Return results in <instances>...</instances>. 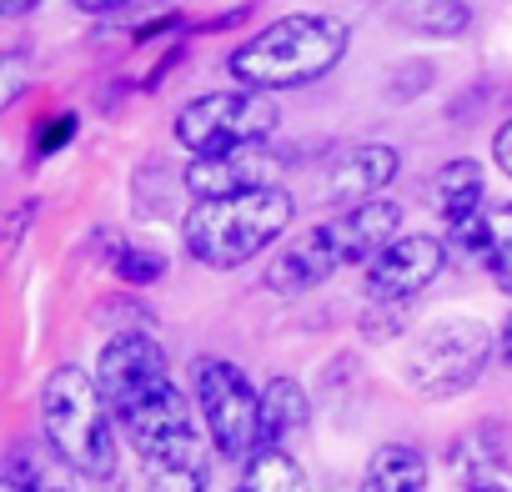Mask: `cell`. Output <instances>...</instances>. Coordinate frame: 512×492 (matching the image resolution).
Returning a JSON list of instances; mask_svg holds the SVG:
<instances>
[{"instance_id": "cell-1", "label": "cell", "mask_w": 512, "mask_h": 492, "mask_svg": "<svg viewBox=\"0 0 512 492\" xmlns=\"http://www.w3.org/2000/svg\"><path fill=\"white\" fill-rule=\"evenodd\" d=\"M111 417L121 422L126 442L136 447L151 492H206V477H211L206 442H201L196 417L171 377L121 397L111 407Z\"/></svg>"}, {"instance_id": "cell-2", "label": "cell", "mask_w": 512, "mask_h": 492, "mask_svg": "<svg viewBox=\"0 0 512 492\" xmlns=\"http://www.w3.org/2000/svg\"><path fill=\"white\" fill-rule=\"evenodd\" d=\"M347 46H352V26L342 16L297 11L267 31H256L246 46H236L226 56V71L246 91H287V86L322 81L347 56Z\"/></svg>"}, {"instance_id": "cell-3", "label": "cell", "mask_w": 512, "mask_h": 492, "mask_svg": "<svg viewBox=\"0 0 512 492\" xmlns=\"http://www.w3.org/2000/svg\"><path fill=\"white\" fill-rule=\"evenodd\" d=\"M292 191L287 186H262V191H241V196H221V201H196L181 221V241L186 252L211 267V272H231L251 257H262L267 246L292 226Z\"/></svg>"}, {"instance_id": "cell-4", "label": "cell", "mask_w": 512, "mask_h": 492, "mask_svg": "<svg viewBox=\"0 0 512 492\" xmlns=\"http://www.w3.org/2000/svg\"><path fill=\"white\" fill-rule=\"evenodd\" d=\"M41 422L51 452L81 472V477H111L116 467V417L96 387L91 372L81 367H56L41 387Z\"/></svg>"}, {"instance_id": "cell-5", "label": "cell", "mask_w": 512, "mask_h": 492, "mask_svg": "<svg viewBox=\"0 0 512 492\" xmlns=\"http://www.w3.org/2000/svg\"><path fill=\"white\" fill-rule=\"evenodd\" d=\"M492 357H497V337L477 317H437L412 337L402 357V382L417 397H457L487 372Z\"/></svg>"}, {"instance_id": "cell-6", "label": "cell", "mask_w": 512, "mask_h": 492, "mask_svg": "<svg viewBox=\"0 0 512 492\" xmlns=\"http://www.w3.org/2000/svg\"><path fill=\"white\" fill-rule=\"evenodd\" d=\"M282 126V106L267 91H206L196 101H186L171 121L176 141L201 161V156H226V151H251L267 146V136H277Z\"/></svg>"}, {"instance_id": "cell-7", "label": "cell", "mask_w": 512, "mask_h": 492, "mask_svg": "<svg viewBox=\"0 0 512 492\" xmlns=\"http://www.w3.org/2000/svg\"><path fill=\"white\" fill-rule=\"evenodd\" d=\"M191 382H196V407L211 432V447L231 462L236 457L246 462L262 447V392L246 382L236 362H221V357H201L191 367Z\"/></svg>"}, {"instance_id": "cell-8", "label": "cell", "mask_w": 512, "mask_h": 492, "mask_svg": "<svg viewBox=\"0 0 512 492\" xmlns=\"http://www.w3.org/2000/svg\"><path fill=\"white\" fill-rule=\"evenodd\" d=\"M442 267H447V246H442L437 236L407 231V236H397V241L387 246L382 257L367 262V277H362L367 302H372V307H397V302L427 292V287L442 277Z\"/></svg>"}, {"instance_id": "cell-9", "label": "cell", "mask_w": 512, "mask_h": 492, "mask_svg": "<svg viewBox=\"0 0 512 492\" xmlns=\"http://www.w3.org/2000/svg\"><path fill=\"white\" fill-rule=\"evenodd\" d=\"M397 151L392 146H382V141H357V146H342L337 156H332V166H327V186H322V196L327 201H337V206H367V201H377L392 181H397Z\"/></svg>"}, {"instance_id": "cell-10", "label": "cell", "mask_w": 512, "mask_h": 492, "mask_svg": "<svg viewBox=\"0 0 512 492\" xmlns=\"http://www.w3.org/2000/svg\"><path fill=\"white\" fill-rule=\"evenodd\" d=\"M161 377H171V372H166V352H161L156 337H146V332H116L101 347L96 387H101L106 407H116L121 397H131V392H141V387H151Z\"/></svg>"}, {"instance_id": "cell-11", "label": "cell", "mask_w": 512, "mask_h": 492, "mask_svg": "<svg viewBox=\"0 0 512 492\" xmlns=\"http://www.w3.org/2000/svg\"><path fill=\"white\" fill-rule=\"evenodd\" d=\"M186 186L196 201H221V196H241V191H262L277 186V156L267 146L251 151H226V156H201L186 166Z\"/></svg>"}, {"instance_id": "cell-12", "label": "cell", "mask_w": 512, "mask_h": 492, "mask_svg": "<svg viewBox=\"0 0 512 492\" xmlns=\"http://www.w3.org/2000/svg\"><path fill=\"white\" fill-rule=\"evenodd\" d=\"M322 231H327V241H332V252H337L342 267L372 262V257H382L387 246L402 236V206L397 201H367V206H352V211L322 221Z\"/></svg>"}, {"instance_id": "cell-13", "label": "cell", "mask_w": 512, "mask_h": 492, "mask_svg": "<svg viewBox=\"0 0 512 492\" xmlns=\"http://www.w3.org/2000/svg\"><path fill=\"white\" fill-rule=\"evenodd\" d=\"M337 252H332V241L322 226H312L307 236H297L287 252H277V262L267 267V287L282 292V297H302L312 287H322L332 272H337Z\"/></svg>"}, {"instance_id": "cell-14", "label": "cell", "mask_w": 512, "mask_h": 492, "mask_svg": "<svg viewBox=\"0 0 512 492\" xmlns=\"http://www.w3.org/2000/svg\"><path fill=\"white\" fill-rule=\"evenodd\" d=\"M452 236L462 241V252L492 272V282L512 297V206H487L482 216L452 226Z\"/></svg>"}, {"instance_id": "cell-15", "label": "cell", "mask_w": 512, "mask_h": 492, "mask_svg": "<svg viewBox=\"0 0 512 492\" xmlns=\"http://www.w3.org/2000/svg\"><path fill=\"white\" fill-rule=\"evenodd\" d=\"M312 422V397L297 377H272L262 387V447H287Z\"/></svg>"}, {"instance_id": "cell-16", "label": "cell", "mask_w": 512, "mask_h": 492, "mask_svg": "<svg viewBox=\"0 0 512 492\" xmlns=\"http://www.w3.org/2000/svg\"><path fill=\"white\" fill-rule=\"evenodd\" d=\"M357 492H427V457L412 442H382L367 457Z\"/></svg>"}, {"instance_id": "cell-17", "label": "cell", "mask_w": 512, "mask_h": 492, "mask_svg": "<svg viewBox=\"0 0 512 492\" xmlns=\"http://www.w3.org/2000/svg\"><path fill=\"white\" fill-rule=\"evenodd\" d=\"M432 201H437V211L447 216V226L472 221V216H477V206H482V166H477L472 156H457V161L437 166Z\"/></svg>"}, {"instance_id": "cell-18", "label": "cell", "mask_w": 512, "mask_h": 492, "mask_svg": "<svg viewBox=\"0 0 512 492\" xmlns=\"http://www.w3.org/2000/svg\"><path fill=\"white\" fill-rule=\"evenodd\" d=\"M236 492H307V472L297 467L287 447H256L241 467Z\"/></svg>"}, {"instance_id": "cell-19", "label": "cell", "mask_w": 512, "mask_h": 492, "mask_svg": "<svg viewBox=\"0 0 512 492\" xmlns=\"http://www.w3.org/2000/svg\"><path fill=\"white\" fill-rule=\"evenodd\" d=\"M502 467V442H497V427H472L467 437H457L452 447V472L467 477L472 487H482V472Z\"/></svg>"}, {"instance_id": "cell-20", "label": "cell", "mask_w": 512, "mask_h": 492, "mask_svg": "<svg viewBox=\"0 0 512 492\" xmlns=\"http://www.w3.org/2000/svg\"><path fill=\"white\" fill-rule=\"evenodd\" d=\"M11 477L26 492H76V472L56 452H21V462H16Z\"/></svg>"}, {"instance_id": "cell-21", "label": "cell", "mask_w": 512, "mask_h": 492, "mask_svg": "<svg viewBox=\"0 0 512 492\" xmlns=\"http://www.w3.org/2000/svg\"><path fill=\"white\" fill-rule=\"evenodd\" d=\"M111 267H116V277H126V282H136V287H146V282H161V277H166V257H161V252H151V246H131V241H121V246H116Z\"/></svg>"}, {"instance_id": "cell-22", "label": "cell", "mask_w": 512, "mask_h": 492, "mask_svg": "<svg viewBox=\"0 0 512 492\" xmlns=\"http://www.w3.org/2000/svg\"><path fill=\"white\" fill-rule=\"evenodd\" d=\"M417 31L427 36H462L467 21H472V6H417Z\"/></svg>"}, {"instance_id": "cell-23", "label": "cell", "mask_w": 512, "mask_h": 492, "mask_svg": "<svg viewBox=\"0 0 512 492\" xmlns=\"http://www.w3.org/2000/svg\"><path fill=\"white\" fill-rule=\"evenodd\" d=\"M26 86H31V61L21 51H0V111H6Z\"/></svg>"}, {"instance_id": "cell-24", "label": "cell", "mask_w": 512, "mask_h": 492, "mask_svg": "<svg viewBox=\"0 0 512 492\" xmlns=\"http://www.w3.org/2000/svg\"><path fill=\"white\" fill-rule=\"evenodd\" d=\"M492 156H497V166L512 176V121L497 126V136H492Z\"/></svg>"}, {"instance_id": "cell-25", "label": "cell", "mask_w": 512, "mask_h": 492, "mask_svg": "<svg viewBox=\"0 0 512 492\" xmlns=\"http://www.w3.org/2000/svg\"><path fill=\"white\" fill-rule=\"evenodd\" d=\"M497 362L502 367H512V312L502 317V327H497Z\"/></svg>"}, {"instance_id": "cell-26", "label": "cell", "mask_w": 512, "mask_h": 492, "mask_svg": "<svg viewBox=\"0 0 512 492\" xmlns=\"http://www.w3.org/2000/svg\"><path fill=\"white\" fill-rule=\"evenodd\" d=\"M31 6H26V0H16V6H11V0H6V6H0V21H11V16H26Z\"/></svg>"}, {"instance_id": "cell-27", "label": "cell", "mask_w": 512, "mask_h": 492, "mask_svg": "<svg viewBox=\"0 0 512 492\" xmlns=\"http://www.w3.org/2000/svg\"><path fill=\"white\" fill-rule=\"evenodd\" d=\"M0 492H26V487H21L16 477H0Z\"/></svg>"}, {"instance_id": "cell-28", "label": "cell", "mask_w": 512, "mask_h": 492, "mask_svg": "<svg viewBox=\"0 0 512 492\" xmlns=\"http://www.w3.org/2000/svg\"><path fill=\"white\" fill-rule=\"evenodd\" d=\"M472 492H507V487H497V482H482V487H472Z\"/></svg>"}]
</instances>
